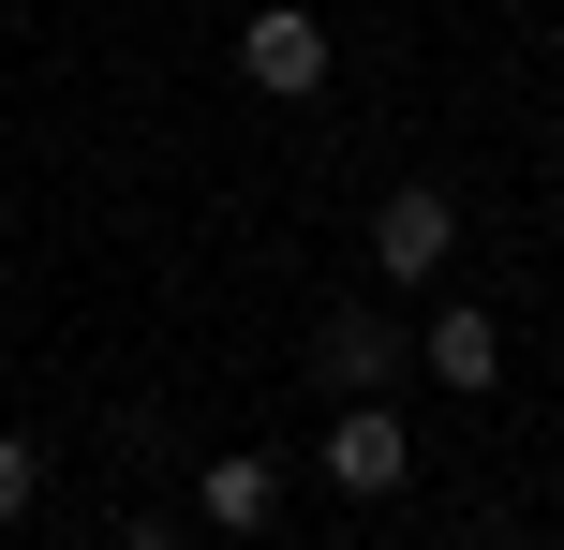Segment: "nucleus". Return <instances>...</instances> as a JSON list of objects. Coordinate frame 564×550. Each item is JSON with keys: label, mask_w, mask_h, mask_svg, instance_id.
<instances>
[{"label": "nucleus", "mask_w": 564, "mask_h": 550, "mask_svg": "<svg viewBox=\"0 0 564 550\" xmlns=\"http://www.w3.org/2000/svg\"><path fill=\"white\" fill-rule=\"evenodd\" d=\"M312 476H327L341 506H387L401 476H416V432H401V402H327V432H312Z\"/></svg>", "instance_id": "1"}, {"label": "nucleus", "mask_w": 564, "mask_h": 550, "mask_svg": "<svg viewBox=\"0 0 564 550\" xmlns=\"http://www.w3.org/2000/svg\"><path fill=\"white\" fill-rule=\"evenodd\" d=\"M446 268H460V194L446 179L371 194V283H446Z\"/></svg>", "instance_id": "2"}, {"label": "nucleus", "mask_w": 564, "mask_h": 550, "mask_svg": "<svg viewBox=\"0 0 564 550\" xmlns=\"http://www.w3.org/2000/svg\"><path fill=\"white\" fill-rule=\"evenodd\" d=\"M238 89L312 105V89H327V15H312V0H253V15H238Z\"/></svg>", "instance_id": "3"}, {"label": "nucleus", "mask_w": 564, "mask_h": 550, "mask_svg": "<svg viewBox=\"0 0 564 550\" xmlns=\"http://www.w3.org/2000/svg\"><path fill=\"white\" fill-rule=\"evenodd\" d=\"M312 373H327V402H387V387L416 373V327H401V313H371V298H341V313H327V343H312Z\"/></svg>", "instance_id": "4"}, {"label": "nucleus", "mask_w": 564, "mask_h": 550, "mask_svg": "<svg viewBox=\"0 0 564 550\" xmlns=\"http://www.w3.org/2000/svg\"><path fill=\"white\" fill-rule=\"evenodd\" d=\"M194 521L208 536H268L282 521V462H268V446H208V462H194Z\"/></svg>", "instance_id": "5"}, {"label": "nucleus", "mask_w": 564, "mask_h": 550, "mask_svg": "<svg viewBox=\"0 0 564 550\" xmlns=\"http://www.w3.org/2000/svg\"><path fill=\"white\" fill-rule=\"evenodd\" d=\"M416 373H431V387H460V402H490V387H506V327H490L476 298H446V313L416 327Z\"/></svg>", "instance_id": "6"}, {"label": "nucleus", "mask_w": 564, "mask_h": 550, "mask_svg": "<svg viewBox=\"0 0 564 550\" xmlns=\"http://www.w3.org/2000/svg\"><path fill=\"white\" fill-rule=\"evenodd\" d=\"M30 492H45V446H30V432H0V521H30Z\"/></svg>", "instance_id": "7"}, {"label": "nucleus", "mask_w": 564, "mask_h": 550, "mask_svg": "<svg viewBox=\"0 0 564 550\" xmlns=\"http://www.w3.org/2000/svg\"><path fill=\"white\" fill-rule=\"evenodd\" d=\"M105 550H194L178 521H105Z\"/></svg>", "instance_id": "8"}, {"label": "nucleus", "mask_w": 564, "mask_h": 550, "mask_svg": "<svg viewBox=\"0 0 564 550\" xmlns=\"http://www.w3.org/2000/svg\"><path fill=\"white\" fill-rule=\"evenodd\" d=\"M520 550H564V536H520Z\"/></svg>", "instance_id": "9"}, {"label": "nucleus", "mask_w": 564, "mask_h": 550, "mask_svg": "<svg viewBox=\"0 0 564 550\" xmlns=\"http://www.w3.org/2000/svg\"><path fill=\"white\" fill-rule=\"evenodd\" d=\"M550 357H564V343H550Z\"/></svg>", "instance_id": "10"}, {"label": "nucleus", "mask_w": 564, "mask_h": 550, "mask_svg": "<svg viewBox=\"0 0 564 550\" xmlns=\"http://www.w3.org/2000/svg\"><path fill=\"white\" fill-rule=\"evenodd\" d=\"M224 550H238V536H224Z\"/></svg>", "instance_id": "11"}]
</instances>
